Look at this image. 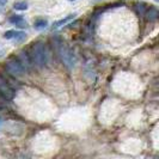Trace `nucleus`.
Wrapping results in <instances>:
<instances>
[{"label":"nucleus","instance_id":"1","mask_svg":"<svg viewBox=\"0 0 159 159\" xmlns=\"http://www.w3.org/2000/svg\"><path fill=\"white\" fill-rule=\"evenodd\" d=\"M30 59L34 66L42 68L44 67L48 62V52L46 44L43 42H37L35 43L31 48V54H30Z\"/></svg>","mask_w":159,"mask_h":159},{"label":"nucleus","instance_id":"12","mask_svg":"<svg viewBox=\"0 0 159 159\" xmlns=\"http://www.w3.org/2000/svg\"><path fill=\"white\" fill-rule=\"evenodd\" d=\"M13 8H15V10H18V11H25V10L28 8V4H26L25 1H18V2H15Z\"/></svg>","mask_w":159,"mask_h":159},{"label":"nucleus","instance_id":"6","mask_svg":"<svg viewBox=\"0 0 159 159\" xmlns=\"http://www.w3.org/2000/svg\"><path fill=\"white\" fill-rule=\"evenodd\" d=\"M8 22H10L11 24H13V25H16V26H18V28H26V26H28L26 20H25L20 15L11 16L10 18H8Z\"/></svg>","mask_w":159,"mask_h":159},{"label":"nucleus","instance_id":"5","mask_svg":"<svg viewBox=\"0 0 159 159\" xmlns=\"http://www.w3.org/2000/svg\"><path fill=\"white\" fill-rule=\"evenodd\" d=\"M18 61L22 64V66L25 68V71L31 70L32 62H31V59H30V55H28V53H25V52H20V53H19V55H18Z\"/></svg>","mask_w":159,"mask_h":159},{"label":"nucleus","instance_id":"3","mask_svg":"<svg viewBox=\"0 0 159 159\" xmlns=\"http://www.w3.org/2000/svg\"><path fill=\"white\" fill-rule=\"evenodd\" d=\"M5 70L13 78H20V77H23L24 74H25V72H26L25 68L22 66V64L18 60H16V59H12V60L7 61L6 65H5Z\"/></svg>","mask_w":159,"mask_h":159},{"label":"nucleus","instance_id":"7","mask_svg":"<svg viewBox=\"0 0 159 159\" xmlns=\"http://www.w3.org/2000/svg\"><path fill=\"white\" fill-rule=\"evenodd\" d=\"M143 16H146V19L148 22H154V20H157V18L159 16L158 10L156 7H150V10H146V12H145Z\"/></svg>","mask_w":159,"mask_h":159},{"label":"nucleus","instance_id":"10","mask_svg":"<svg viewBox=\"0 0 159 159\" xmlns=\"http://www.w3.org/2000/svg\"><path fill=\"white\" fill-rule=\"evenodd\" d=\"M25 39H26V34H25V32H23V31H16V30H15L12 40H16L17 42H23Z\"/></svg>","mask_w":159,"mask_h":159},{"label":"nucleus","instance_id":"13","mask_svg":"<svg viewBox=\"0 0 159 159\" xmlns=\"http://www.w3.org/2000/svg\"><path fill=\"white\" fill-rule=\"evenodd\" d=\"M6 2H7V0H0V7H4L6 5Z\"/></svg>","mask_w":159,"mask_h":159},{"label":"nucleus","instance_id":"15","mask_svg":"<svg viewBox=\"0 0 159 159\" xmlns=\"http://www.w3.org/2000/svg\"><path fill=\"white\" fill-rule=\"evenodd\" d=\"M70 1H73V0H70Z\"/></svg>","mask_w":159,"mask_h":159},{"label":"nucleus","instance_id":"14","mask_svg":"<svg viewBox=\"0 0 159 159\" xmlns=\"http://www.w3.org/2000/svg\"><path fill=\"white\" fill-rule=\"evenodd\" d=\"M4 53H5V52H4V50H0V57H1V56L4 55Z\"/></svg>","mask_w":159,"mask_h":159},{"label":"nucleus","instance_id":"8","mask_svg":"<svg viewBox=\"0 0 159 159\" xmlns=\"http://www.w3.org/2000/svg\"><path fill=\"white\" fill-rule=\"evenodd\" d=\"M48 26V20L44 18H37L35 22H34V28L36 30H43Z\"/></svg>","mask_w":159,"mask_h":159},{"label":"nucleus","instance_id":"4","mask_svg":"<svg viewBox=\"0 0 159 159\" xmlns=\"http://www.w3.org/2000/svg\"><path fill=\"white\" fill-rule=\"evenodd\" d=\"M0 96L6 101H10L15 97V90L11 88L7 80H5L1 75H0Z\"/></svg>","mask_w":159,"mask_h":159},{"label":"nucleus","instance_id":"2","mask_svg":"<svg viewBox=\"0 0 159 159\" xmlns=\"http://www.w3.org/2000/svg\"><path fill=\"white\" fill-rule=\"evenodd\" d=\"M56 47V52L60 56L62 64L68 68V70H73L74 66H75V62H77V59H75V55L73 53L70 47H67L62 41H57L55 43Z\"/></svg>","mask_w":159,"mask_h":159},{"label":"nucleus","instance_id":"11","mask_svg":"<svg viewBox=\"0 0 159 159\" xmlns=\"http://www.w3.org/2000/svg\"><path fill=\"white\" fill-rule=\"evenodd\" d=\"M135 10L139 16H143L145 12H146V4H143V2H138L135 6Z\"/></svg>","mask_w":159,"mask_h":159},{"label":"nucleus","instance_id":"9","mask_svg":"<svg viewBox=\"0 0 159 159\" xmlns=\"http://www.w3.org/2000/svg\"><path fill=\"white\" fill-rule=\"evenodd\" d=\"M75 16H77V15H75V13H73V15H68L67 17H65V18H62V19L57 20V22H55V23H54V25H53V28H52V29L54 30V29H57V28L62 26V25H65V24L67 23V22H70L71 19H73V18H74Z\"/></svg>","mask_w":159,"mask_h":159}]
</instances>
